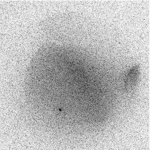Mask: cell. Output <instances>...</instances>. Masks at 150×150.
<instances>
[{
    "mask_svg": "<svg viewBox=\"0 0 150 150\" xmlns=\"http://www.w3.org/2000/svg\"><path fill=\"white\" fill-rule=\"evenodd\" d=\"M140 69L138 65H136L128 71L125 78V87L128 89H132L136 85L139 79Z\"/></svg>",
    "mask_w": 150,
    "mask_h": 150,
    "instance_id": "6da1fadb",
    "label": "cell"
}]
</instances>
